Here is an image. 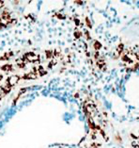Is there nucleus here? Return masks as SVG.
Returning <instances> with one entry per match:
<instances>
[{"label":"nucleus","instance_id":"nucleus-1","mask_svg":"<svg viewBox=\"0 0 139 148\" xmlns=\"http://www.w3.org/2000/svg\"><path fill=\"white\" fill-rule=\"evenodd\" d=\"M19 80H20V77H19V75H12V77H9L8 79H7L6 83L8 85H9L10 87H12V86L16 85L17 83L19 82Z\"/></svg>","mask_w":139,"mask_h":148},{"label":"nucleus","instance_id":"nucleus-2","mask_svg":"<svg viewBox=\"0 0 139 148\" xmlns=\"http://www.w3.org/2000/svg\"><path fill=\"white\" fill-rule=\"evenodd\" d=\"M2 6H3V2L0 1V7H2Z\"/></svg>","mask_w":139,"mask_h":148}]
</instances>
